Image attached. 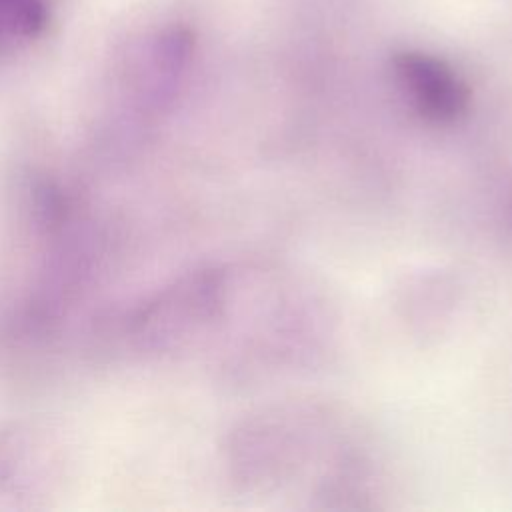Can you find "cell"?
Masks as SVG:
<instances>
[{"mask_svg": "<svg viewBox=\"0 0 512 512\" xmlns=\"http://www.w3.org/2000/svg\"><path fill=\"white\" fill-rule=\"evenodd\" d=\"M230 280L220 268L196 270L136 312L132 338L146 352H174L216 324L228 304Z\"/></svg>", "mask_w": 512, "mask_h": 512, "instance_id": "cell-1", "label": "cell"}, {"mask_svg": "<svg viewBox=\"0 0 512 512\" xmlns=\"http://www.w3.org/2000/svg\"><path fill=\"white\" fill-rule=\"evenodd\" d=\"M394 74L416 112L434 124L458 122L470 106V88L440 58L422 52H398Z\"/></svg>", "mask_w": 512, "mask_h": 512, "instance_id": "cell-2", "label": "cell"}, {"mask_svg": "<svg viewBox=\"0 0 512 512\" xmlns=\"http://www.w3.org/2000/svg\"><path fill=\"white\" fill-rule=\"evenodd\" d=\"M192 50L194 36L182 26L164 30L144 50L130 80L132 96L142 112H158L172 102Z\"/></svg>", "mask_w": 512, "mask_h": 512, "instance_id": "cell-3", "label": "cell"}, {"mask_svg": "<svg viewBox=\"0 0 512 512\" xmlns=\"http://www.w3.org/2000/svg\"><path fill=\"white\" fill-rule=\"evenodd\" d=\"M42 444L28 432H2L0 434V498L24 496L26 488L38 476L42 458Z\"/></svg>", "mask_w": 512, "mask_h": 512, "instance_id": "cell-4", "label": "cell"}, {"mask_svg": "<svg viewBox=\"0 0 512 512\" xmlns=\"http://www.w3.org/2000/svg\"><path fill=\"white\" fill-rule=\"evenodd\" d=\"M46 18V0H0V34L34 36Z\"/></svg>", "mask_w": 512, "mask_h": 512, "instance_id": "cell-5", "label": "cell"}]
</instances>
